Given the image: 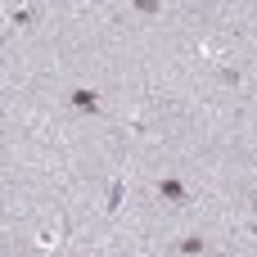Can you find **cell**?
Segmentation results:
<instances>
[{"mask_svg":"<svg viewBox=\"0 0 257 257\" xmlns=\"http://www.w3.org/2000/svg\"><path fill=\"white\" fill-rule=\"evenodd\" d=\"M158 194H163L167 203H176V208H185V203H190V190H185L176 176H163V181H158Z\"/></svg>","mask_w":257,"mask_h":257,"instance_id":"6da1fadb","label":"cell"},{"mask_svg":"<svg viewBox=\"0 0 257 257\" xmlns=\"http://www.w3.org/2000/svg\"><path fill=\"white\" fill-rule=\"evenodd\" d=\"M68 99H72V108H81V113H99V99H95V90H86V86H77Z\"/></svg>","mask_w":257,"mask_h":257,"instance_id":"7a4b0ae2","label":"cell"},{"mask_svg":"<svg viewBox=\"0 0 257 257\" xmlns=\"http://www.w3.org/2000/svg\"><path fill=\"white\" fill-rule=\"evenodd\" d=\"M32 18H36L32 5H9L5 9V23H14V27H32Z\"/></svg>","mask_w":257,"mask_h":257,"instance_id":"3957f363","label":"cell"},{"mask_svg":"<svg viewBox=\"0 0 257 257\" xmlns=\"http://www.w3.org/2000/svg\"><path fill=\"white\" fill-rule=\"evenodd\" d=\"M122 203H126V176H117V181L108 185V203H104V208H108V212H122Z\"/></svg>","mask_w":257,"mask_h":257,"instance_id":"277c9868","label":"cell"},{"mask_svg":"<svg viewBox=\"0 0 257 257\" xmlns=\"http://www.w3.org/2000/svg\"><path fill=\"white\" fill-rule=\"evenodd\" d=\"M176 253H181V257H203V253H208V244H203L199 235H185V239L176 244Z\"/></svg>","mask_w":257,"mask_h":257,"instance_id":"5b68a950","label":"cell"},{"mask_svg":"<svg viewBox=\"0 0 257 257\" xmlns=\"http://www.w3.org/2000/svg\"><path fill=\"white\" fill-rule=\"evenodd\" d=\"M36 244H41V248H54V244H59V230H54V226H41Z\"/></svg>","mask_w":257,"mask_h":257,"instance_id":"8992f818","label":"cell"},{"mask_svg":"<svg viewBox=\"0 0 257 257\" xmlns=\"http://www.w3.org/2000/svg\"><path fill=\"white\" fill-rule=\"evenodd\" d=\"M131 9H140V14H158L163 5H158V0H131Z\"/></svg>","mask_w":257,"mask_h":257,"instance_id":"52a82bcc","label":"cell"},{"mask_svg":"<svg viewBox=\"0 0 257 257\" xmlns=\"http://www.w3.org/2000/svg\"><path fill=\"white\" fill-rule=\"evenodd\" d=\"M253 212H257V199H253Z\"/></svg>","mask_w":257,"mask_h":257,"instance_id":"ba28073f","label":"cell"}]
</instances>
